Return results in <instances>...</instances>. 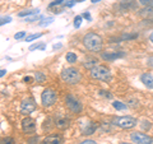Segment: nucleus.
Segmentation results:
<instances>
[{
	"label": "nucleus",
	"mask_w": 153,
	"mask_h": 144,
	"mask_svg": "<svg viewBox=\"0 0 153 144\" xmlns=\"http://www.w3.org/2000/svg\"><path fill=\"white\" fill-rule=\"evenodd\" d=\"M64 4V0H55V1H52L50 5H49V8L51 9V8H54V7H59V5H63Z\"/></svg>",
	"instance_id": "obj_26"
},
{
	"label": "nucleus",
	"mask_w": 153,
	"mask_h": 144,
	"mask_svg": "<svg viewBox=\"0 0 153 144\" xmlns=\"http://www.w3.org/2000/svg\"><path fill=\"white\" fill-rule=\"evenodd\" d=\"M42 36V33H33V35H30L26 37V41H35L37 38H40Z\"/></svg>",
	"instance_id": "obj_22"
},
{
	"label": "nucleus",
	"mask_w": 153,
	"mask_h": 144,
	"mask_svg": "<svg viewBox=\"0 0 153 144\" xmlns=\"http://www.w3.org/2000/svg\"><path fill=\"white\" fill-rule=\"evenodd\" d=\"M46 49V45L45 44H36V45H32L30 47V50L33 51V50H45Z\"/></svg>",
	"instance_id": "obj_21"
},
{
	"label": "nucleus",
	"mask_w": 153,
	"mask_h": 144,
	"mask_svg": "<svg viewBox=\"0 0 153 144\" xmlns=\"http://www.w3.org/2000/svg\"><path fill=\"white\" fill-rule=\"evenodd\" d=\"M60 47H61V44H57V45H54V47H52V49L56 50V49H60Z\"/></svg>",
	"instance_id": "obj_40"
},
{
	"label": "nucleus",
	"mask_w": 153,
	"mask_h": 144,
	"mask_svg": "<svg viewBox=\"0 0 153 144\" xmlns=\"http://www.w3.org/2000/svg\"><path fill=\"white\" fill-rule=\"evenodd\" d=\"M84 66L85 68H88V69H92L93 66H96V60L94 59H89L88 61H85L84 63Z\"/></svg>",
	"instance_id": "obj_23"
},
{
	"label": "nucleus",
	"mask_w": 153,
	"mask_h": 144,
	"mask_svg": "<svg viewBox=\"0 0 153 144\" xmlns=\"http://www.w3.org/2000/svg\"><path fill=\"white\" fill-rule=\"evenodd\" d=\"M25 36H26V32H18L14 35V38H16V40H21V38H23Z\"/></svg>",
	"instance_id": "obj_29"
},
{
	"label": "nucleus",
	"mask_w": 153,
	"mask_h": 144,
	"mask_svg": "<svg viewBox=\"0 0 153 144\" xmlns=\"http://www.w3.org/2000/svg\"><path fill=\"white\" fill-rule=\"evenodd\" d=\"M80 1H84V0H76V3H80Z\"/></svg>",
	"instance_id": "obj_43"
},
{
	"label": "nucleus",
	"mask_w": 153,
	"mask_h": 144,
	"mask_svg": "<svg viewBox=\"0 0 153 144\" xmlns=\"http://www.w3.org/2000/svg\"><path fill=\"white\" fill-rule=\"evenodd\" d=\"M80 24H82V16H76L74 19V27L75 28H79Z\"/></svg>",
	"instance_id": "obj_24"
},
{
	"label": "nucleus",
	"mask_w": 153,
	"mask_h": 144,
	"mask_svg": "<svg viewBox=\"0 0 153 144\" xmlns=\"http://www.w3.org/2000/svg\"><path fill=\"white\" fill-rule=\"evenodd\" d=\"M52 22H54V18H52V17H47V18L42 19V22H40V26H42V27L49 26V24H51Z\"/></svg>",
	"instance_id": "obj_20"
},
{
	"label": "nucleus",
	"mask_w": 153,
	"mask_h": 144,
	"mask_svg": "<svg viewBox=\"0 0 153 144\" xmlns=\"http://www.w3.org/2000/svg\"><path fill=\"white\" fill-rule=\"evenodd\" d=\"M40 10L38 9H30V10H23V12H19L18 13V17H27V16H31V14H38Z\"/></svg>",
	"instance_id": "obj_17"
},
{
	"label": "nucleus",
	"mask_w": 153,
	"mask_h": 144,
	"mask_svg": "<svg viewBox=\"0 0 153 144\" xmlns=\"http://www.w3.org/2000/svg\"><path fill=\"white\" fill-rule=\"evenodd\" d=\"M32 78H31V76H26V78H25V82H26V83H32Z\"/></svg>",
	"instance_id": "obj_37"
},
{
	"label": "nucleus",
	"mask_w": 153,
	"mask_h": 144,
	"mask_svg": "<svg viewBox=\"0 0 153 144\" xmlns=\"http://www.w3.org/2000/svg\"><path fill=\"white\" fill-rule=\"evenodd\" d=\"M45 79H46V76L42 74L41 71H37V73H36V82H40V83H41V82H44Z\"/></svg>",
	"instance_id": "obj_25"
},
{
	"label": "nucleus",
	"mask_w": 153,
	"mask_h": 144,
	"mask_svg": "<svg viewBox=\"0 0 153 144\" xmlns=\"http://www.w3.org/2000/svg\"><path fill=\"white\" fill-rule=\"evenodd\" d=\"M40 144H61V138L59 135H49Z\"/></svg>",
	"instance_id": "obj_12"
},
{
	"label": "nucleus",
	"mask_w": 153,
	"mask_h": 144,
	"mask_svg": "<svg viewBox=\"0 0 153 144\" xmlns=\"http://www.w3.org/2000/svg\"><path fill=\"white\" fill-rule=\"evenodd\" d=\"M55 125H56V128H59V129H66L69 126V119L68 117H59V119H56Z\"/></svg>",
	"instance_id": "obj_15"
},
{
	"label": "nucleus",
	"mask_w": 153,
	"mask_h": 144,
	"mask_svg": "<svg viewBox=\"0 0 153 144\" xmlns=\"http://www.w3.org/2000/svg\"><path fill=\"white\" fill-rule=\"evenodd\" d=\"M130 138H131V140L137 144H151L153 140L151 137H148L144 133H133Z\"/></svg>",
	"instance_id": "obj_8"
},
{
	"label": "nucleus",
	"mask_w": 153,
	"mask_h": 144,
	"mask_svg": "<svg viewBox=\"0 0 153 144\" xmlns=\"http://www.w3.org/2000/svg\"><path fill=\"white\" fill-rule=\"evenodd\" d=\"M7 74V70H4V69H0V78H1V76H4Z\"/></svg>",
	"instance_id": "obj_38"
},
{
	"label": "nucleus",
	"mask_w": 153,
	"mask_h": 144,
	"mask_svg": "<svg viewBox=\"0 0 153 144\" xmlns=\"http://www.w3.org/2000/svg\"><path fill=\"white\" fill-rule=\"evenodd\" d=\"M139 3L143 5H151V4H153V0H139Z\"/></svg>",
	"instance_id": "obj_33"
},
{
	"label": "nucleus",
	"mask_w": 153,
	"mask_h": 144,
	"mask_svg": "<svg viewBox=\"0 0 153 144\" xmlns=\"http://www.w3.org/2000/svg\"><path fill=\"white\" fill-rule=\"evenodd\" d=\"M76 3V0H70L68 3H64V8H71Z\"/></svg>",
	"instance_id": "obj_31"
},
{
	"label": "nucleus",
	"mask_w": 153,
	"mask_h": 144,
	"mask_svg": "<svg viewBox=\"0 0 153 144\" xmlns=\"http://www.w3.org/2000/svg\"><path fill=\"white\" fill-rule=\"evenodd\" d=\"M112 106L116 108V110H126V108H128L126 105L123 103V102H120V101H115V102H112Z\"/></svg>",
	"instance_id": "obj_18"
},
{
	"label": "nucleus",
	"mask_w": 153,
	"mask_h": 144,
	"mask_svg": "<svg viewBox=\"0 0 153 144\" xmlns=\"http://www.w3.org/2000/svg\"><path fill=\"white\" fill-rule=\"evenodd\" d=\"M91 75L94 79L102 80V82H108L111 79V71H110L106 66L102 65H96L91 69Z\"/></svg>",
	"instance_id": "obj_3"
},
{
	"label": "nucleus",
	"mask_w": 153,
	"mask_h": 144,
	"mask_svg": "<svg viewBox=\"0 0 153 144\" xmlns=\"http://www.w3.org/2000/svg\"><path fill=\"white\" fill-rule=\"evenodd\" d=\"M139 16L142 18H149V17H153V4L151 5H147L144 9H142L139 12Z\"/></svg>",
	"instance_id": "obj_13"
},
{
	"label": "nucleus",
	"mask_w": 153,
	"mask_h": 144,
	"mask_svg": "<svg viewBox=\"0 0 153 144\" xmlns=\"http://www.w3.org/2000/svg\"><path fill=\"white\" fill-rule=\"evenodd\" d=\"M22 129H23V131L27 133V134L35 133V130H36V121L33 119H31V117L23 119V121H22Z\"/></svg>",
	"instance_id": "obj_9"
},
{
	"label": "nucleus",
	"mask_w": 153,
	"mask_h": 144,
	"mask_svg": "<svg viewBox=\"0 0 153 144\" xmlns=\"http://www.w3.org/2000/svg\"><path fill=\"white\" fill-rule=\"evenodd\" d=\"M124 52H112V54H103L102 55V59L103 60H107V61H111V60H115V59H119V57H123Z\"/></svg>",
	"instance_id": "obj_16"
},
{
	"label": "nucleus",
	"mask_w": 153,
	"mask_h": 144,
	"mask_svg": "<svg viewBox=\"0 0 153 144\" xmlns=\"http://www.w3.org/2000/svg\"><path fill=\"white\" fill-rule=\"evenodd\" d=\"M28 144H38V138L37 137H32L28 139Z\"/></svg>",
	"instance_id": "obj_32"
},
{
	"label": "nucleus",
	"mask_w": 153,
	"mask_h": 144,
	"mask_svg": "<svg viewBox=\"0 0 153 144\" xmlns=\"http://www.w3.org/2000/svg\"><path fill=\"white\" fill-rule=\"evenodd\" d=\"M96 129H97V125L92 121H88L85 124V126L82 128V134L83 135H91V134H93L96 131Z\"/></svg>",
	"instance_id": "obj_10"
},
{
	"label": "nucleus",
	"mask_w": 153,
	"mask_h": 144,
	"mask_svg": "<svg viewBox=\"0 0 153 144\" xmlns=\"http://www.w3.org/2000/svg\"><path fill=\"white\" fill-rule=\"evenodd\" d=\"M151 144H153V140H152V143H151Z\"/></svg>",
	"instance_id": "obj_45"
},
{
	"label": "nucleus",
	"mask_w": 153,
	"mask_h": 144,
	"mask_svg": "<svg viewBox=\"0 0 153 144\" xmlns=\"http://www.w3.org/2000/svg\"><path fill=\"white\" fill-rule=\"evenodd\" d=\"M98 1H101V0H92V3H98Z\"/></svg>",
	"instance_id": "obj_42"
},
{
	"label": "nucleus",
	"mask_w": 153,
	"mask_h": 144,
	"mask_svg": "<svg viewBox=\"0 0 153 144\" xmlns=\"http://www.w3.org/2000/svg\"><path fill=\"white\" fill-rule=\"evenodd\" d=\"M83 17H84V18H87L88 21H91V16H89V13H84V14H83Z\"/></svg>",
	"instance_id": "obj_39"
},
{
	"label": "nucleus",
	"mask_w": 153,
	"mask_h": 144,
	"mask_svg": "<svg viewBox=\"0 0 153 144\" xmlns=\"http://www.w3.org/2000/svg\"><path fill=\"white\" fill-rule=\"evenodd\" d=\"M142 128L144 129V130H147V129H149V128H151V122H149V121H147V120H144V121L142 122Z\"/></svg>",
	"instance_id": "obj_30"
},
{
	"label": "nucleus",
	"mask_w": 153,
	"mask_h": 144,
	"mask_svg": "<svg viewBox=\"0 0 153 144\" xmlns=\"http://www.w3.org/2000/svg\"><path fill=\"white\" fill-rule=\"evenodd\" d=\"M140 80L143 82V84L148 87L149 89H153V74L151 73H146L140 76Z\"/></svg>",
	"instance_id": "obj_11"
},
{
	"label": "nucleus",
	"mask_w": 153,
	"mask_h": 144,
	"mask_svg": "<svg viewBox=\"0 0 153 144\" xmlns=\"http://www.w3.org/2000/svg\"><path fill=\"white\" fill-rule=\"evenodd\" d=\"M114 124L119 128H123V129H131L137 125V120L131 116H121V117L115 119Z\"/></svg>",
	"instance_id": "obj_4"
},
{
	"label": "nucleus",
	"mask_w": 153,
	"mask_h": 144,
	"mask_svg": "<svg viewBox=\"0 0 153 144\" xmlns=\"http://www.w3.org/2000/svg\"><path fill=\"white\" fill-rule=\"evenodd\" d=\"M57 99V96L52 89H45L41 94V101H42V105L45 107H50L52 106Z\"/></svg>",
	"instance_id": "obj_5"
},
{
	"label": "nucleus",
	"mask_w": 153,
	"mask_h": 144,
	"mask_svg": "<svg viewBox=\"0 0 153 144\" xmlns=\"http://www.w3.org/2000/svg\"><path fill=\"white\" fill-rule=\"evenodd\" d=\"M120 144H129V143H120Z\"/></svg>",
	"instance_id": "obj_44"
},
{
	"label": "nucleus",
	"mask_w": 153,
	"mask_h": 144,
	"mask_svg": "<svg viewBox=\"0 0 153 144\" xmlns=\"http://www.w3.org/2000/svg\"><path fill=\"white\" fill-rule=\"evenodd\" d=\"M79 144H96V142L94 140H84V142L79 143Z\"/></svg>",
	"instance_id": "obj_35"
},
{
	"label": "nucleus",
	"mask_w": 153,
	"mask_h": 144,
	"mask_svg": "<svg viewBox=\"0 0 153 144\" xmlns=\"http://www.w3.org/2000/svg\"><path fill=\"white\" fill-rule=\"evenodd\" d=\"M0 144H14V140L12 138H5V139H3V140L0 142Z\"/></svg>",
	"instance_id": "obj_28"
},
{
	"label": "nucleus",
	"mask_w": 153,
	"mask_h": 144,
	"mask_svg": "<svg viewBox=\"0 0 153 144\" xmlns=\"http://www.w3.org/2000/svg\"><path fill=\"white\" fill-rule=\"evenodd\" d=\"M137 7V4L134 0H123L120 4V8L123 10H130V9H134Z\"/></svg>",
	"instance_id": "obj_14"
},
{
	"label": "nucleus",
	"mask_w": 153,
	"mask_h": 144,
	"mask_svg": "<svg viewBox=\"0 0 153 144\" xmlns=\"http://www.w3.org/2000/svg\"><path fill=\"white\" fill-rule=\"evenodd\" d=\"M83 44L89 51L97 52V51H101L103 42H102L101 36H98L97 33L91 32V33H87V35L83 37Z\"/></svg>",
	"instance_id": "obj_1"
},
{
	"label": "nucleus",
	"mask_w": 153,
	"mask_h": 144,
	"mask_svg": "<svg viewBox=\"0 0 153 144\" xmlns=\"http://www.w3.org/2000/svg\"><path fill=\"white\" fill-rule=\"evenodd\" d=\"M37 17H31V18H26V21L27 22H33V21H37Z\"/></svg>",
	"instance_id": "obj_36"
},
{
	"label": "nucleus",
	"mask_w": 153,
	"mask_h": 144,
	"mask_svg": "<svg viewBox=\"0 0 153 144\" xmlns=\"http://www.w3.org/2000/svg\"><path fill=\"white\" fill-rule=\"evenodd\" d=\"M36 110V102L33 101L32 98H27V99H23L22 103H21V112L28 115L33 112Z\"/></svg>",
	"instance_id": "obj_7"
},
{
	"label": "nucleus",
	"mask_w": 153,
	"mask_h": 144,
	"mask_svg": "<svg viewBox=\"0 0 153 144\" xmlns=\"http://www.w3.org/2000/svg\"><path fill=\"white\" fill-rule=\"evenodd\" d=\"M147 65H148V66H151V68H153V56L148 57V60H147Z\"/></svg>",
	"instance_id": "obj_34"
},
{
	"label": "nucleus",
	"mask_w": 153,
	"mask_h": 144,
	"mask_svg": "<svg viewBox=\"0 0 153 144\" xmlns=\"http://www.w3.org/2000/svg\"><path fill=\"white\" fill-rule=\"evenodd\" d=\"M66 61L70 63V64L75 63L76 61V55L74 54V52H68V54H66Z\"/></svg>",
	"instance_id": "obj_19"
},
{
	"label": "nucleus",
	"mask_w": 153,
	"mask_h": 144,
	"mask_svg": "<svg viewBox=\"0 0 153 144\" xmlns=\"http://www.w3.org/2000/svg\"><path fill=\"white\" fill-rule=\"evenodd\" d=\"M61 79H63L65 83L76 84V83H79V80H80V73H79V70L75 68H66L61 71Z\"/></svg>",
	"instance_id": "obj_2"
},
{
	"label": "nucleus",
	"mask_w": 153,
	"mask_h": 144,
	"mask_svg": "<svg viewBox=\"0 0 153 144\" xmlns=\"http://www.w3.org/2000/svg\"><path fill=\"white\" fill-rule=\"evenodd\" d=\"M149 40H151V42H152V44H153V32L151 33V36H149Z\"/></svg>",
	"instance_id": "obj_41"
},
{
	"label": "nucleus",
	"mask_w": 153,
	"mask_h": 144,
	"mask_svg": "<svg viewBox=\"0 0 153 144\" xmlns=\"http://www.w3.org/2000/svg\"><path fill=\"white\" fill-rule=\"evenodd\" d=\"M10 22H12L10 17H1V18H0V26L7 24V23H10Z\"/></svg>",
	"instance_id": "obj_27"
},
{
	"label": "nucleus",
	"mask_w": 153,
	"mask_h": 144,
	"mask_svg": "<svg viewBox=\"0 0 153 144\" xmlns=\"http://www.w3.org/2000/svg\"><path fill=\"white\" fill-rule=\"evenodd\" d=\"M65 103H66V106H68V108L70 110L71 112L78 114V112L82 111V105H80L79 101L76 99L75 97H73V96H66Z\"/></svg>",
	"instance_id": "obj_6"
}]
</instances>
